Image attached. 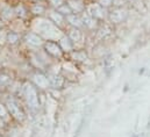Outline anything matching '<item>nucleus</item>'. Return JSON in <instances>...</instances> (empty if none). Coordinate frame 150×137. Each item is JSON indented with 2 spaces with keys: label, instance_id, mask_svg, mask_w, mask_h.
I'll return each mask as SVG.
<instances>
[{
  "label": "nucleus",
  "instance_id": "1",
  "mask_svg": "<svg viewBox=\"0 0 150 137\" xmlns=\"http://www.w3.org/2000/svg\"><path fill=\"white\" fill-rule=\"evenodd\" d=\"M35 29L38 30L41 35L49 40H56L61 37V32L49 21L47 20H36L35 21Z\"/></svg>",
  "mask_w": 150,
  "mask_h": 137
},
{
  "label": "nucleus",
  "instance_id": "2",
  "mask_svg": "<svg viewBox=\"0 0 150 137\" xmlns=\"http://www.w3.org/2000/svg\"><path fill=\"white\" fill-rule=\"evenodd\" d=\"M26 97H27V101H28L29 106L32 108H38V93H36V90L32 85H27L26 86Z\"/></svg>",
  "mask_w": 150,
  "mask_h": 137
},
{
  "label": "nucleus",
  "instance_id": "3",
  "mask_svg": "<svg viewBox=\"0 0 150 137\" xmlns=\"http://www.w3.org/2000/svg\"><path fill=\"white\" fill-rule=\"evenodd\" d=\"M87 12L93 18H98V19H103L105 15V12L103 9V7L99 4H92L87 7Z\"/></svg>",
  "mask_w": 150,
  "mask_h": 137
},
{
  "label": "nucleus",
  "instance_id": "4",
  "mask_svg": "<svg viewBox=\"0 0 150 137\" xmlns=\"http://www.w3.org/2000/svg\"><path fill=\"white\" fill-rule=\"evenodd\" d=\"M7 107H8V110L11 112V114H12L16 120L22 121V120L25 119L23 113L20 110V108H19V107H18L14 102H8L7 103Z\"/></svg>",
  "mask_w": 150,
  "mask_h": 137
},
{
  "label": "nucleus",
  "instance_id": "5",
  "mask_svg": "<svg viewBox=\"0 0 150 137\" xmlns=\"http://www.w3.org/2000/svg\"><path fill=\"white\" fill-rule=\"evenodd\" d=\"M126 11H122V9H115L111 13V20L115 23H119V22H122V20H125L126 18Z\"/></svg>",
  "mask_w": 150,
  "mask_h": 137
},
{
  "label": "nucleus",
  "instance_id": "6",
  "mask_svg": "<svg viewBox=\"0 0 150 137\" xmlns=\"http://www.w3.org/2000/svg\"><path fill=\"white\" fill-rule=\"evenodd\" d=\"M45 49H47V51L49 52V54H51V55H54V56H61L62 55V50H61V48L57 45V44H55V43H52V42H48L47 44H45Z\"/></svg>",
  "mask_w": 150,
  "mask_h": 137
},
{
  "label": "nucleus",
  "instance_id": "7",
  "mask_svg": "<svg viewBox=\"0 0 150 137\" xmlns=\"http://www.w3.org/2000/svg\"><path fill=\"white\" fill-rule=\"evenodd\" d=\"M34 81H35V84L38 85V87H42V88H47L48 85H49L48 78L44 77L43 74H35L34 76Z\"/></svg>",
  "mask_w": 150,
  "mask_h": 137
},
{
  "label": "nucleus",
  "instance_id": "8",
  "mask_svg": "<svg viewBox=\"0 0 150 137\" xmlns=\"http://www.w3.org/2000/svg\"><path fill=\"white\" fill-rule=\"evenodd\" d=\"M26 41H27V43H29L32 45H35V47L42 44V40L36 34H28L26 36Z\"/></svg>",
  "mask_w": 150,
  "mask_h": 137
},
{
  "label": "nucleus",
  "instance_id": "9",
  "mask_svg": "<svg viewBox=\"0 0 150 137\" xmlns=\"http://www.w3.org/2000/svg\"><path fill=\"white\" fill-rule=\"evenodd\" d=\"M50 83H51V85L54 86V87H61L62 85H63V79L61 78V77H58V76H52L51 78H50Z\"/></svg>",
  "mask_w": 150,
  "mask_h": 137
},
{
  "label": "nucleus",
  "instance_id": "10",
  "mask_svg": "<svg viewBox=\"0 0 150 137\" xmlns=\"http://www.w3.org/2000/svg\"><path fill=\"white\" fill-rule=\"evenodd\" d=\"M68 20H69V22H70L72 26H75V27H81V26H83L81 20H80L78 16H76V15H69V16H68Z\"/></svg>",
  "mask_w": 150,
  "mask_h": 137
},
{
  "label": "nucleus",
  "instance_id": "11",
  "mask_svg": "<svg viewBox=\"0 0 150 137\" xmlns=\"http://www.w3.org/2000/svg\"><path fill=\"white\" fill-rule=\"evenodd\" d=\"M83 20H84L85 25L87 27H90V28H93L96 26V21L93 19V16H91V15H84V19Z\"/></svg>",
  "mask_w": 150,
  "mask_h": 137
},
{
  "label": "nucleus",
  "instance_id": "12",
  "mask_svg": "<svg viewBox=\"0 0 150 137\" xmlns=\"http://www.w3.org/2000/svg\"><path fill=\"white\" fill-rule=\"evenodd\" d=\"M69 5H70V7L71 8H74L76 12H80L81 9H83V5L80 4V2H78V1H75V0H71V1H69Z\"/></svg>",
  "mask_w": 150,
  "mask_h": 137
},
{
  "label": "nucleus",
  "instance_id": "13",
  "mask_svg": "<svg viewBox=\"0 0 150 137\" xmlns=\"http://www.w3.org/2000/svg\"><path fill=\"white\" fill-rule=\"evenodd\" d=\"M70 38L72 40V41H79L80 40V32L79 30H77V29H74V30H71L70 32Z\"/></svg>",
  "mask_w": 150,
  "mask_h": 137
},
{
  "label": "nucleus",
  "instance_id": "14",
  "mask_svg": "<svg viewBox=\"0 0 150 137\" xmlns=\"http://www.w3.org/2000/svg\"><path fill=\"white\" fill-rule=\"evenodd\" d=\"M61 44L63 47L64 50H71V44H70V41L67 38V37H63L61 40Z\"/></svg>",
  "mask_w": 150,
  "mask_h": 137
},
{
  "label": "nucleus",
  "instance_id": "15",
  "mask_svg": "<svg viewBox=\"0 0 150 137\" xmlns=\"http://www.w3.org/2000/svg\"><path fill=\"white\" fill-rule=\"evenodd\" d=\"M9 78L7 76H0V88H4L5 86H7L9 84Z\"/></svg>",
  "mask_w": 150,
  "mask_h": 137
},
{
  "label": "nucleus",
  "instance_id": "16",
  "mask_svg": "<svg viewBox=\"0 0 150 137\" xmlns=\"http://www.w3.org/2000/svg\"><path fill=\"white\" fill-rule=\"evenodd\" d=\"M51 19L55 21V22H57V23H61L62 21H63V16L61 15V13H51Z\"/></svg>",
  "mask_w": 150,
  "mask_h": 137
},
{
  "label": "nucleus",
  "instance_id": "17",
  "mask_svg": "<svg viewBox=\"0 0 150 137\" xmlns=\"http://www.w3.org/2000/svg\"><path fill=\"white\" fill-rule=\"evenodd\" d=\"M7 41H8L9 43H15V42L18 41V35L16 34H8V36H7Z\"/></svg>",
  "mask_w": 150,
  "mask_h": 137
},
{
  "label": "nucleus",
  "instance_id": "18",
  "mask_svg": "<svg viewBox=\"0 0 150 137\" xmlns=\"http://www.w3.org/2000/svg\"><path fill=\"white\" fill-rule=\"evenodd\" d=\"M113 4V0H99V5L101 7H108Z\"/></svg>",
  "mask_w": 150,
  "mask_h": 137
},
{
  "label": "nucleus",
  "instance_id": "19",
  "mask_svg": "<svg viewBox=\"0 0 150 137\" xmlns=\"http://www.w3.org/2000/svg\"><path fill=\"white\" fill-rule=\"evenodd\" d=\"M59 13L70 14V13H71V9H70V7H68V6H62V7L59 8Z\"/></svg>",
  "mask_w": 150,
  "mask_h": 137
},
{
  "label": "nucleus",
  "instance_id": "20",
  "mask_svg": "<svg viewBox=\"0 0 150 137\" xmlns=\"http://www.w3.org/2000/svg\"><path fill=\"white\" fill-rule=\"evenodd\" d=\"M43 7L42 6H34L33 7V13H35V14H41V13H43Z\"/></svg>",
  "mask_w": 150,
  "mask_h": 137
},
{
  "label": "nucleus",
  "instance_id": "21",
  "mask_svg": "<svg viewBox=\"0 0 150 137\" xmlns=\"http://www.w3.org/2000/svg\"><path fill=\"white\" fill-rule=\"evenodd\" d=\"M74 57H75V58H79L80 61L86 59V55H85V54H78V52H77V54L74 55Z\"/></svg>",
  "mask_w": 150,
  "mask_h": 137
},
{
  "label": "nucleus",
  "instance_id": "22",
  "mask_svg": "<svg viewBox=\"0 0 150 137\" xmlns=\"http://www.w3.org/2000/svg\"><path fill=\"white\" fill-rule=\"evenodd\" d=\"M4 16H5V18L12 16V11H11L9 8H5V11H4Z\"/></svg>",
  "mask_w": 150,
  "mask_h": 137
},
{
  "label": "nucleus",
  "instance_id": "23",
  "mask_svg": "<svg viewBox=\"0 0 150 137\" xmlns=\"http://www.w3.org/2000/svg\"><path fill=\"white\" fill-rule=\"evenodd\" d=\"M7 115V112H6V109H5V107L2 106V105H0V116H2V117H5Z\"/></svg>",
  "mask_w": 150,
  "mask_h": 137
},
{
  "label": "nucleus",
  "instance_id": "24",
  "mask_svg": "<svg viewBox=\"0 0 150 137\" xmlns=\"http://www.w3.org/2000/svg\"><path fill=\"white\" fill-rule=\"evenodd\" d=\"M16 13L18 14H21V15H25V9L22 6H18L16 7Z\"/></svg>",
  "mask_w": 150,
  "mask_h": 137
},
{
  "label": "nucleus",
  "instance_id": "25",
  "mask_svg": "<svg viewBox=\"0 0 150 137\" xmlns=\"http://www.w3.org/2000/svg\"><path fill=\"white\" fill-rule=\"evenodd\" d=\"M51 4L54 6H59L62 4V0H51Z\"/></svg>",
  "mask_w": 150,
  "mask_h": 137
},
{
  "label": "nucleus",
  "instance_id": "26",
  "mask_svg": "<svg viewBox=\"0 0 150 137\" xmlns=\"http://www.w3.org/2000/svg\"><path fill=\"white\" fill-rule=\"evenodd\" d=\"M123 0H113V4L114 5H122Z\"/></svg>",
  "mask_w": 150,
  "mask_h": 137
},
{
  "label": "nucleus",
  "instance_id": "27",
  "mask_svg": "<svg viewBox=\"0 0 150 137\" xmlns=\"http://www.w3.org/2000/svg\"><path fill=\"white\" fill-rule=\"evenodd\" d=\"M0 26H1V22H0Z\"/></svg>",
  "mask_w": 150,
  "mask_h": 137
}]
</instances>
